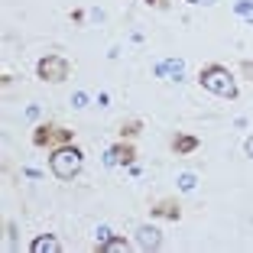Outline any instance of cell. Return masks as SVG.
<instances>
[{
    "label": "cell",
    "instance_id": "6da1fadb",
    "mask_svg": "<svg viewBox=\"0 0 253 253\" xmlns=\"http://www.w3.org/2000/svg\"><path fill=\"white\" fill-rule=\"evenodd\" d=\"M82 166H84V153L78 146H72V143L55 146V153L49 156V169H52V175H55V179H62V182L75 179V175L82 172Z\"/></svg>",
    "mask_w": 253,
    "mask_h": 253
},
{
    "label": "cell",
    "instance_id": "7a4b0ae2",
    "mask_svg": "<svg viewBox=\"0 0 253 253\" xmlns=\"http://www.w3.org/2000/svg\"><path fill=\"white\" fill-rule=\"evenodd\" d=\"M198 82H201V88H208L211 94H217V97H227V101L237 97V78L224 65H205L201 75H198Z\"/></svg>",
    "mask_w": 253,
    "mask_h": 253
},
{
    "label": "cell",
    "instance_id": "3957f363",
    "mask_svg": "<svg viewBox=\"0 0 253 253\" xmlns=\"http://www.w3.org/2000/svg\"><path fill=\"white\" fill-rule=\"evenodd\" d=\"M72 136L75 130H65L59 124H39L33 130V146H65V143H72Z\"/></svg>",
    "mask_w": 253,
    "mask_h": 253
},
{
    "label": "cell",
    "instance_id": "277c9868",
    "mask_svg": "<svg viewBox=\"0 0 253 253\" xmlns=\"http://www.w3.org/2000/svg\"><path fill=\"white\" fill-rule=\"evenodd\" d=\"M68 72H72V65H68L62 55H42V59L36 62V75L42 78V82H65Z\"/></svg>",
    "mask_w": 253,
    "mask_h": 253
},
{
    "label": "cell",
    "instance_id": "5b68a950",
    "mask_svg": "<svg viewBox=\"0 0 253 253\" xmlns=\"http://www.w3.org/2000/svg\"><path fill=\"white\" fill-rule=\"evenodd\" d=\"M136 163V149L130 146V143H117V146H111L104 153V166H111V169H117V166H133Z\"/></svg>",
    "mask_w": 253,
    "mask_h": 253
},
{
    "label": "cell",
    "instance_id": "8992f818",
    "mask_svg": "<svg viewBox=\"0 0 253 253\" xmlns=\"http://www.w3.org/2000/svg\"><path fill=\"white\" fill-rule=\"evenodd\" d=\"M136 244H140V250H159V247H163V231L143 224L140 231H136Z\"/></svg>",
    "mask_w": 253,
    "mask_h": 253
},
{
    "label": "cell",
    "instance_id": "52a82bcc",
    "mask_svg": "<svg viewBox=\"0 0 253 253\" xmlns=\"http://www.w3.org/2000/svg\"><path fill=\"white\" fill-rule=\"evenodd\" d=\"M30 250L33 253H59L62 244H59V237H55V234H39V237L30 244Z\"/></svg>",
    "mask_w": 253,
    "mask_h": 253
},
{
    "label": "cell",
    "instance_id": "ba28073f",
    "mask_svg": "<svg viewBox=\"0 0 253 253\" xmlns=\"http://www.w3.org/2000/svg\"><path fill=\"white\" fill-rule=\"evenodd\" d=\"M94 250L97 253H126V250H130V244H126L124 237H111V234H107L104 240H97V244H94Z\"/></svg>",
    "mask_w": 253,
    "mask_h": 253
},
{
    "label": "cell",
    "instance_id": "9c48e42d",
    "mask_svg": "<svg viewBox=\"0 0 253 253\" xmlns=\"http://www.w3.org/2000/svg\"><path fill=\"white\" fill-rule=\"evenodd\" d=\"M182 72H185L182 59H166V62H159V65H156V75H159V78H175V82H179Z\"/></svg>",
    "mask_w": 253,
    "mask_h": 253
},
{
    "label": "cell",
    "instance_id": "30bf717a",
    "mask_svg": "<svg viewBox=\"0 0 253 253\" xmlns=\"http://www.w3.org/2000/svg\"><path fill=\"white\" fill-rule=\"evenodd\" d=\"M172 149H175V156H188V153L198 149V136H188V133L175 136V140H172Z\"/></svg>",
    "mask_w": 253,
    "mask_h": 253
},
{
    "label": "cell",
    "instance_id": "8fae6325",
    "mask_svg": "<svg viewBox=\"0 0 253 253\" xmlns=\"http://www.w3.org/2000/svg\"><path fill=\"white\" fill-rule=\"evenodd\" d=\"M149 211H153L156 217H166V221H179V217H182V211H179L175 201H159L156 208H149Z\"/></svg>",
    "mask_w": 253,
    "mask_h": 253
},
{
    "label": "cell",
    "instance_id": "7c38bea8",
    "mask_svg": "<svg viewBox=\"0 0 253 253\" xmlns=\"http://www.w3.org/2000/svg\"><path fill=\"white\" fill-rule=\"evenodd\" d=\"M234 10H237L244 20H250V23H253V0H237V3H234Z\"/></svg>",
    "mask_w": 253,
    "mask_h": 253
},
{
    "label": "cell",
    "instance_id": "4fadbf2b",
    "mask_svg": "<svg viewBox=\"0 0 253 253\" xmlns=\"http://www.w3.org/2000/svg\"><path fill=\"white\" fill-rule=\"evenodd\" d=\"M143 130L140 120H126V124H120V136H136Z\"/></svg>",
    "mask_w": 253,
    "mask_h": 253
},
{
    "label": "cell",
    "instance_id": "5bb4252c",
    "mask_svg": "<svg viewBox=\"0 0 253 253\" xmlns=\"http://www.w3.org/2000/svg\"><path fill=\"white\" fill-rule=\"evenodd\" d=\"M143 3H146V7H156V10H166V7H169L166 0H143Z\"/></svg>",
    "mask_w": 253,
    "mask_h": 253
},
{
    "label": "cell",
    "instance_id": "9a60e30c",
    "mask_svg": "<svg viewBox=\"0 0 253 253\" xmlns=\"http://www.w3.org/2000/svg\"><path fill=\"white\" fill-rule=\"evenodd\" d=\"M179 185L188 192V188H195V179H192V175H182V182H179Z\"/></svg>",
    "mask_w": 253,
    "mask_h": 253
},
{
    "label": "cell",
    "instance_id": "2e32d148",
    "mask_svg": "<svg viewBox=\"0 0 253 253\" xmlns=\"http://www.w3.org/2000/svg\"><path fill=\"white\" fill-rule=\"evenodd\" d=\"M244 149H247V156L253 159V136H247V143H244Z\"/></svg>",
    "mask_w": 253,
    "mask_h": 253
},
{
    "label": "cell",
    "instance_id": "e0dca14e",
    "mask_svg": "<svg viewBox=\"0 0 253 253\" xmlns=\"http://www.w3.org/2000/svg\"><path fill=\"white\" fill-rule=\"evenodd\" d=\"M244 72H247V75L253 78V62H244Z\"/></svg>",
    "mask_w": 253,
    "mask_h": 253
},
{
    "label": "cell",
    "instance_id": "ac0fdd59",
    "mask_svg": "<svg viewBox=\"0 0 253 253\" xmlns=\"http://www.w3.org/2000/svg\"><path fill=\"white\" fill-rule=\"evenodd\" d=\"M188 3H205V7H211V3H214V0H188Z\"/></svg>",
    "mask_w": 253,
    "mask_h": 253
}]
</instances>
